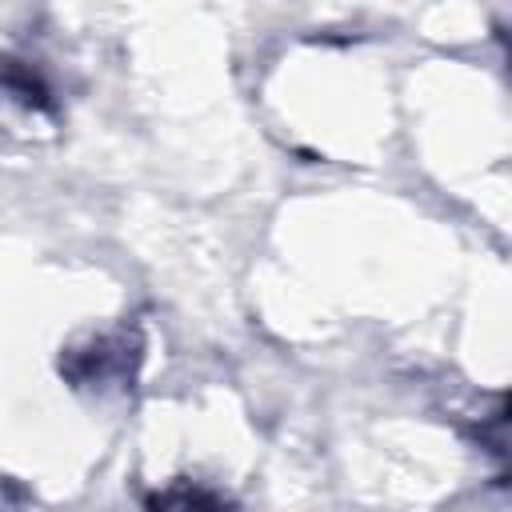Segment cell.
I'll return each instance as SVG.
<instances>
[{"label":"cell","instance_id":"obj_1","mask_svg":"<svg viewBox=\"0 0 512 512\" xmlns=\"http://www.w3.org/2000/svg\"><path fill=\"white\" fill-rule=\"evenodd\" d=\"M140 352H144V344H140L136 328H112V332H96V336L64 348L60 372L72 388H88V392L128 388L140 368Z\"/></svg>","mask_w":512,"mask_h":512},{"label":"cell","instance_id":"obj_2","mask_svg":"<svg viewBox=\"0 0 512 512\" xmlns=\"http://www.w3.org/2000/svg\"><path fill=\"white\" fill-rule=\"evenodd\" d=\"M148 504H152V508H220V504H228V500L216 496V492H200V488H172V492L148 496Z\"/></svg>","mask_w":512,"mask_h":512}]
</instances>
